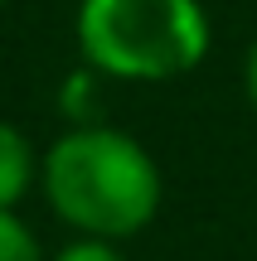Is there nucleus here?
<instances>
[{
    "label": "nucleus",
    "mask_w": 257,
    "mask_h": 261,
    "mask_svg": "<svg viewBox=\"0 0 257 261\" xmlns=\"http://www.w3.org/2000/svg\"><path fill=\"white\" fill-rule=\"evenodd\" d=\"M5 5H10V0H0V10H5Z\"/></svg>",
    "instance_id": "obj_7"
},
{
    "label": "nucleus",
    "mask_w": 257,
    "mask_h": 261,
    "mask_svg": "<svg viewBox=\"0 0 257 261\" xmlns=\"http://www.w3.org/2000/svg\"><path fill=\"white\" fill-rule=\"evenodd\" d=\"M49 261H126L116 242H102V237H73L68 247H58Z\"/></svg>",
    "instance_id": "obj_5"
},
{
    "label": "nucleus",
    "mask_w": 257,
    "mask_h": 261,
    "mask_svg": "<svg viewBox=\"0 0 257 261\" xmlns=\"http://www.w3.org/2000/svg\"><path fill=\"white\" fill-rule=\"evenodd\" d=\"M39 189L54 218L78 237L126 242L155 223L165 174L136 136L116 126H73L44 150Z\"/></svg>",
    "instance_id": "obj_1"
},
{
    "label": "nucleus",
    "mask_w": 257,
    "mask_h": 261,
    "mask_svg": "<svg viewBox=\"0 0 257 261\" xmlns=\"http://www.w3.org/2000/svg\"><path fill=\"white\" fill-rule=\"evenodd\" d=\"M78 54L112 83H175L214 48L204 0H78Z\"/></svg>",
    "instance_id": "obj_2"
},
{
    "label": "nucleus",
    "mask_w": 257,
    "mask_h": 261,
    "mask_svg": "<svg viewBox=\"0 0 257 261\" xmlns=\"http://www.w3.org/2000/svg\"><path fill=\"white\" fill-rule=\"evenodd\" d=\"M39 160H44V155H34V145H29L25 130L10 126V121H0V208H5V213H15L19 198L34 189Z\"/></svg>",
    "instance_id": "obj_3"
},
{
    "label": "nucleus",
    "mask_w": 257,
    "mask_h": 261,
    "mask_svg": "<svg viewBox=\"0 0 257 261\" xmlns=\"http://www.w3.org/2000/svg\"><path fill=\"white\" fill-rule=\"evenodd\" d=\"M0 261H49L39 237L29 232V223L19 213H5V208H0Z\"/></svg>",
    "instance_id": "obj_4"
},
{
    "label": "nucleus",
    "mask_w": 257,
    "mask_h": 261,
    "mask_svg": "<svg viewBox=\"0 0 257 261\" xmlns=\"http://www.w3.org/2000/svg\"><path fill=\"white\" fill-rule=\"evenodd\" d=\"M243 92H248V102L257 107V39H252L248 54H243Z\"/></svg>",
    "instance_id": "obj_6"
}]
</instances>
